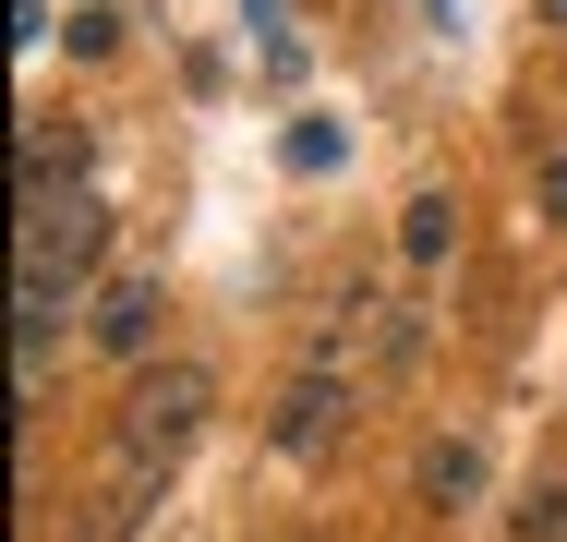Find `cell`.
Here are the masks:
<instances>
[{"label": "cell", "mask_w": 567, "mask_h": 542, "mask_svg": "<svg viewBox=\"0 0 567 542\" xmlns=\"http://www.w3.org/2000/svg\"><path fill=\"white\" fill-rule=\"evenodd\" d=\"M206 410H218V374L206 362H145L133 398H121V470H169L206 434Z\"/></svg>", "instance_id": "cell-1"}, {"label": "cell", "mask_w": 567, "mask_h": 542, "mask_svg": "<svg viewBox=\"0 0 567 542\" xmlns=\"http://www.w3.org/2000/svg\"><path fill=\"white\" fill-rule=\"evenodd\" d=\"M97 241H110V206H97V194H37V206H24V265H37V278H61V290L85 278V253H97Z\"/></svg>", "instance_id": "cell-2"}, {"label": "cell", "mask_w": 567, "mask_h": 542, "mask_svg": "<svg viewBox=\"0 0 567 542\" xmlns=\"http://www.w3.org/2000/svg\"><path fill=\"white\" fill-rule=\"evenodd\" d=\"M339 423H350V386H339V374H290V386H278V410H266L278 458H327Z\"/></svg>", "instance_id": "cell-3"}, {"label": "cell", "mask_w": 567, "mask_h": 542, "mask_svg": "<svg viewBox=\"0 0 567 542\" xmlns=\"http://www.w3.org/2000/svg\"><path fill=\"white\" fill-rule=\"evenodd\" d=\"M157 314H169V302H157V278H110L97 337H110V350H145V337H157Z\"/></svg>", "instance_id": "cell-4"}, {"label": "cell", "mask_w": 567, "mask_h": 542, "mask_svg": "<svg viewBox=\"0 0 567 542\" xmlns=\"http://www.w3.org/2000/svg\"><path fill=\"white\" fill-rule=\"evenodd\" d=\"M423 494H435V507L483 494V446H471V434H435V446H423Z\"/></svg>", "instance_id": "cell-5"}, {"label": "cell", "mask_w": 567, "mask_h": 542, "mask_svg": "<svg viewBox=\"0 0 567 542\" xmlns=\"http://www.w3.org/2000/svg\"><path fill=\"white\" fill-rule=\"evenodd\" d=\"M399 253H411V265L458 253V206H447V194H411V217H399Z\"/></svg>", "instance_id": "cell-6"}, {"label": "cell", "mask_w": 567, "mask_h": 542, "mask_svg": "<svg viewBox=\"0 0 567 542\" xmlns=\"http://www.w3.org/2000/svg\"><path fill=\"white\" fill-rule=\"evenodd\" d=\"M519 542H567V482H532L519 494Z\"/></svg>", "instance_id": "cell-7"}, {"label": "cell", "mask_w": 567, "mask_h": 542, "mask_svg": "<svg viewBox=\"0 0 567 542\" xmlns=\"http://www.w3.org/2000/svg\"><path fill=\"white\" fill-rule=\"evenodd\" d=\"M544 217L567 229V157H544Z\"/></svg>", "instance_id": "cell-8"}, {"label": "cell", "mask_w": 567, "mask_h": 542, "mask_svg": "<svg viewBox=\"0 0 567 542\" xmlns=\"http://www.w3.org/2000/svg\"><path fill=\"white\" fill-rule=\"evenodd\" d=\"M544 12H556V24H567V0H544Z\"/></svg>", "instance_id": "cell-9"}]
</instances>
